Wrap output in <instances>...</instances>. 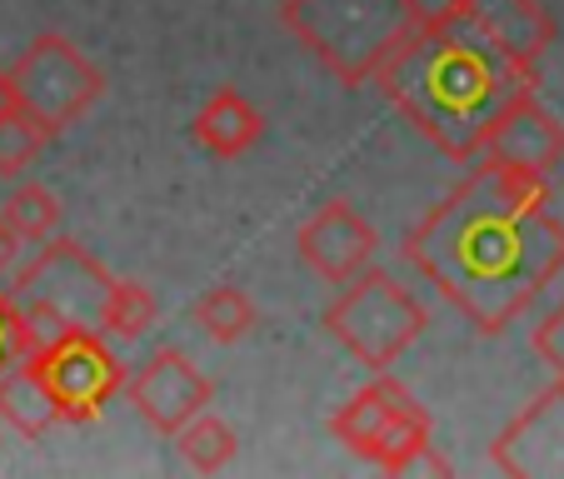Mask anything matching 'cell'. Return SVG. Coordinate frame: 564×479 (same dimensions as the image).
Segmentation results:
<instances>
[{
	"mask_svg": "<svg viewBox=\"0 0 564 479\" xmlns=\"http://www.w3.org/2000/svg\"><path fill=\"white\" fill-rule=\"evenodd\" d=\"M534 355L554 370V380H564V305L534 325Z\"/></svg>",
	"mask_w": 564,
	"mask_h": 479,
	"instance_id": "obj_22",
	"label": "cell"
},
{
	"mask_svg": "<svg viewBox=\"0 0 564 479\" xmlns=\"http://www.w3.org/2000/svg\"><path fill=\"white\" fill-rule=\"evenodd\" d=\"M475 160L510 165V171H530V175H550L564 160V120L554 116L534 90H520V96H510L495 110Z\"/></svg>",
	"mask_w": 564,
	"mask_h": 479,
	"instance_id": "obj_9",
	"label": "cell"
},
{
	"mask_svg": "<svg viewBox=\"0 0 564 479\" xmlns=\"http://www.w3.org/2000/svg\"><path fill=\"white\" fill-rule=\"evenodd\" d=\"M6 225H11L21 240H51V235H61V200H55L45 185H21V190L6 195Z\"/></svg>",
	"mask_w": 564,
	"mask_h": 479,
	"instance_id": "obj_19",
	"label": "cell"
},
{
	"mask_svg": "<svg viewBox=\"0 0 564 479\" xmlns=\"http://www.w3.org/2000/svg\"><path fill=\"white\" fill-rule=\"evenodd\" d=\"M15 250H21V235L6 225V215H0V275L15 265Z\"/></svg>",
	"mask_w": 564,
	"mask_h": 479,
	"instance_id": "obj_23",
	"label": "cell"
},
{
	"mask_svg": "<svg viewBox=\"0 0 564 479\" xmlns=\"http://www.w3.org/2000/svg\"><path fill=\"white\" fill-rule=\"evenodd\" d=\"M0 420H6V429H15L25 439H45L61 425V415H55L51 394H45L41 374L31 370V360L0 370Z\"/></svg>",
	"mask_w": 564,
	"mask_h": 479,
	"instance_id": "obj_15",
	"label": "cell"
},
{
	"mask_svg": "<svg viewBox=\"0 0 564 479\" xmlns=\"http://www.w3.org/2000/svg\"><path fill=\"white\" fill-rule=\"evenodd\" d=\"M430 429H435L430 410L384 370L380 380L365 384L360 394H350L330 415V435L350 455L380 465L384 475H420V469L425 475H449V459L435 455Z\"/></svg>",
	"mask_w": 564,
	"mask_h": 479,
	"instance_id": "obj_4",
	"label": "cell"
},
{
	"mask_svg": "<svg viewBox=\"0 0 564 479\" xmlns=\"http://www.w3.org/2000/svg\"><path fill=\"white\" fill-rule=\"evenodd\" d=\"M45 145H51V135H45L25 110H15L11 100H6V106H0V175L31 171Z\"/></svg>",
	"mask_w": 564,
	"mask_h": 479,
	"instance_id": "obj_20",
	"label": "cell"
},
{
	"mask_svg": "<svg viewBox=\"0 0 564 479\" xmlns=\"http://www.w3.org/2000/svg\"><path fill=\"white\" fill-rule=\"evenodd\" d=\"M425 11V0H280V25L340 86L355 90L415 31Z\"/></svg>",
	"mask_w": 564,
	"mask_h": 479,
	"instance_id": "obj_3",
	"label": "cell"
},
{
	"mask_svg": "<svg viewBox=\"0 0 564 479\" xmlns=\"http://www.w3.org/2000/svg\"><path fill=\"white\" fill-rule=\"evenodd\" d=\"M430 315L390 270L365 265L355 280H345V295L325 309V335L355 355L365 370H390L410 345L425 335Z\"/></svg>",
	"mask_w": 564,
	"mask_h": 479,
	"instance_id": "obj_5",
	"label": "cell"
},
{
	"mask_svg": "<svg viewBox=\"0 0 564 479\" xmlns=\"http://www.w3.org/2000/svg\"><path fill=\"white\" fill-rule=\"evenodd\" d=\"M175 449H181V459L191 469L220 475V469L240 455V439H235V429L225 425V420H215L210 410H200L195 420H185V425L175 429Z\"/></svg>",
	"mask_w": 564,
	"mask_h": 479,
	"instance_id": "obj_17",
	"label": "cell"
},
{
	"mask_svg": "<svg viewBox=\"0 0 564 479\" xmlns=\"http://www.w3.org/2000/svg\"><path fill=\"white\" fill-rule=\"evenodd\" d=\"M126 400L140 410V420H145L150 429L175 435L185 420L210 410L215 384H210V374H200V364L185 350H155L126 380Z\"/></svg>",
	"mask_w": 564,
	"mask_h": 479,
	"instance_id": "obj_10",
	"label": "cell"
},
{
	"mask_svg": "<svg viewBox=\"0 0 564 479\" xmlns=\"http://www.w3.org/2000/svg\"><path fill=\"white\" fill-rule=\"evenodd\" d=\"M400 255L475 325L505 335L564 270V220L550 181L479 160L405 235Z\"/></svg>",
	"mask_w": 564,
	"mask_h": 479,
	"instance_id": "obj_1",
	"label": "cell"
},
{
	"mask_svg": "<svg viewBox=\"0 0 564 479\" xmlns=\"http://www.w3.org/2000/svg\"><path fill=\"white\" fill-rule=\"evenodd\" d=\"M195 325H200L215 345H240L256 330V300L240 285H215L195 300Z\"/></svg>",
	"mask_w": 564,
	"mask_h": 479,
	"instance_id": "obj_16",
	"label": "cell"
},
{
	"mask_svg": "<svg viewBox=\"0 0 564 479\" xmlns=\"http://www.w3.org/2000/svg\"><path fill=\"white\" fill-rule=\"evenodd\" d=\"M25 360L41 374L61 425H96L110 400L126 390V370L96 325H70V330L51 335Z\"/></svg>",
	"mask_w": 564,
	"mask_h": 479,
	"instance_id": "obj_8",
	"label": "cell"
},
{
	"mask_svg": "<svg viewBox=\"0 0 564 479\" xmlns=\"http://www.w3.org/2000/svg\"><path fill=\"white\" fill-rule=\"evenodd\" d=\"M31 350H35V335H31V319H25L21 300L11 290H0V370L21 364Z\"/></svg>",
	"mask_w": 564,
	"mask_h": 479,
	"instance_id": "obj_21",
	"label": "cell"
},
{
	"mask_svg": "<svg viewBox=\"0 0 564 479\" xmlns=\"http://www.w3.org/2000/svg\"><path fill=\"white\" fill-rule=\"evenodd\" d=\"M6 96H11L15 110H25L55 140L106 96V75H100V65L75 41L41 35L6 70Z\"/></svg>",
	"mask_w": 564,
	"mask_h": 479,
	"instance_id": "obj_6",
	"label": "cell"
},
{
	"mask_svg": "<svg viewBox=\"0 0 564 479\" xmlns=\"http://www.w3.org/2000/svg\"><path fill=\"white\" fill-rule=\"evenodd\" d=\"M110 280L116 275L96 255H86V246L51 235V240H41V255L31 265H21L11 295L21 300L25 319H31V335L41 345L51 335L70 330V325H96Z\"/></svg>",
	"mask_w": 564,
	"mask_h": 479,
	"instance_id": "obj_7",
	"label": "cell"
},
{
	"mask_svg": "<svg viewBox=\"0 0 564 479\" xmlns=\"http://www.w3.org/2000/svg\"><path fill=\"white\" fill-rule=\"evenodd\" d=\"M370 80L440 155L469 165L495 110L520 90H534L540 70L500 55L465 11V0H449L420 15V25L384 55Z\"/></svg>",
	"mask_w": 564,
	"mask_h": 479,
	"instance_id": "obj_2",
	"label": "cell"
},
{
	"mask_svg": "<svg viewBox=\"0 0 564 479\" xmlns=\"http://www.w3.org/2000/svg\"><path fill=\"white\" fill-rule=\"evenodd\" d=\"M465 11L500 55H510L524 70H540L544 51L554 45V15L540 0H465Z\"/></svg>",
	"mask_w": 564,
	"mask_h": 479,
	"instance_id": "obj_13",
	"label": "cell"
},
{
	"mask_svg": "<svg viewBox=\"0 0 564 479\" xmlns=\"http://www.w3.org/2000/svg\"><path fill=\"white\" fill-rule=\"evenodd\" d=\"M6 100H11V96H6V70H0V106H6Z\"/></svg>",
	"mask_w": 564,
	"mask_h": 479,
	"instance_id": "obj_24",
	"label": "cell"
},
{
	"mask_svg": "<svg viewBox=\"0 0 564 479\" xmlns=\"http://www.w3.org/2000/svg\"><path fill=\"white\" fill-rule=\"evenodd\" d=\"M260 135H265V116L230 86L215 90V96L205 100V110L195 116V140L220 160H235V155H246V150H256Z\"/></svg>",
	"mask_w": 564,
	"mask_h": 479,
	"instance_id": "obj_14",
	"label": "cell"
},
{
	"mask_svg": "<svg viewBox=\"0 0 564 479\" xmlns=\"http://www.w3.org/2000/svg\"><path fill=\"white\" fill-rule=\"evenodd\" d=\"M490 459L500 475L514 479H564V380H554L544 394L495 435Z\"/></svg>",
	"mask_w": 564,
	"mask_h": 479,
	"instance_id": "obj_11",
	"label": "cell"
},
{
	"mask_svg": "<svg viewBox=\"0 0 564 479\" xmlns=\"http://www.w3.org/2000/svg\"><path fill=\"white\" fill-rule=\"evenodd\" d=\"M155 325V295H150L140 280H110L106 305L96 315V330L110 340H140V335Z\"/></svg>",
	"mask_w": 564,
	"mask_h": 479,
	"instance_id": "obj_18",
	"label": "cell"
},
{
	"mask_svg": "<svg viewBox=\"0 0 564 479\" xmlns=\"http://www.w3.org/2000/svg\"><path fill=\"white\" fill-rule=\"evenodd\" d=\"M295 246H300V260H305L325 285H345V280H355L375 260L380 235H375V225L365 220L350 200H330L300 225Z\"/></svg>",
	"mask_w": 564,
	"mask_h": 479,
	"instance_id": "obj_12",
	"label": "cell"
}]
</instances>
